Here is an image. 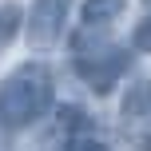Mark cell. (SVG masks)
Masks as SVG:
<instances>
[{"label":"cell","mask_w":151,"mask_h":151,"mask_svg":"<svg viewBox=\"0 0 151 151\" xmlns=\"http://www.w3.org/2000/svg\"><path fill=\"white\" fill-rule=\"evenodd\" d=\"M56 104V76L48 64L28 60L0 83V131H24Z\"/></svg>","instance_id":"cell-1"},{"label":"cell","mask_w":151,"mask_h":151,"mask_svg":"<svg viewBox=\"0 0 151 151\" xmlns=\"http://www.w3.org/2000/svg\"><path fill=\"white\" fill-rule=\"evenodd\" d=\"M127 64H131V56L123 52V48L104 44V48H96V52H83V56H76V76H80V80L88 83V88L96 91V96H107V91H111L115 83L123 80Z\"/></svg>","instance_id":"cell-2"},{"label":"cell","mask_w":151,"mask_h":151,"mask_svg":"<svg viewBox=\"0 0 151 151\" xmlns=\"http://www.w3.org/2000/svg\"><path fill=\"white\" fill-rule=\"evenodd\" d=\"M68 4H72V0H32L28 16H24V36H28V48L44 52V48H52L56 40L64 36Z\"/></svg>","instance_id":"cell-3"},{"label":"cell","mask_w":151,"mask_h":151,"mask_svg":"<svg viewBox=\"0 0 151 151\" xmlns=\"http://www.w3.org/2000/svg\"><path fill=\"white\" fill-rule=\"evenodd\" d=\"M119 123L127 131H143L151 127V80H135L127 91H123V104H119Z\"/></svg>","instance_id":"cell-4"},{"label":"cell","mask_w":151,"mask_h":151,"mask_svg":"<svg viewBox=\"0 0 151 151\" xmlns=\"http://www.w3.org/2000/svg\"><path fill=\"white\" fill-rule=\"evenodd\" d=\"M127 12V0H83L80 4V24L83 28H111Z\"/></svg>","instance_id":"cell-5"},{"label":"cell","mask_w":151,"mask_h":151,"mask_svg":"<svg viewBox=\"0 0 151 151\" xmlns=\"http://www.w3.org/2000/svg\"><path fill=\"white\" fill-rule=\"evenodd\" d=\"M20 32H24V8L16 4V0H4V4H0V56L8 52V44H12Z\"/></svg>","instance_id":"cell-6"},{"label":"cell","mask_w":151,"mask_h":151,"mask_svg":"<svg viewBox=\"0 0 151 151\" xmlns=\"http://www.w3.org/2000/svg\"><path fill=\"white\" fill-rule=\"evenodd\" d=\"M60 115H64L60 123H64V127L72 131V139H76V131H80V127H88V115H83V107H64Z\"/></svg>","instance_id":"cell-7"},{"label":"cell","mask_w":151,"mask_h":151,"mask_svg":"<svg viewBox=\"0 0 151 151\" xmlns=\"http://www.w3.org/2000/svg\"><path fill=\"white\" fill-rule=\"evenodd\" d=\"M68 151H111L104 143V139H91V135H76L72 143H68Z\"/></svg>","instance_id":"cell-8"},{"label":"cell","mask_w":151,"mask_h":151,"mask_svg":"<svg viewBox=\"0 0 151 151\" xmlns=\"http://www.w3.org/2000/svg\"><path fill=\"white\" fill-rule=\"evenodd\" d=\"M135 48H147V52H151V20L135 32Z\"/></svg>","instance_id":"cell-9"},{"label":"cell","mask_w":151,"mask_h":151,"mask_svg":"<svg viewBox=\"0 0 151 151\" xmlns=\"http://www.w3.org/2000/svg\"><path fill=\"white\" fill-rule=\"evenodd\" d=\"M143 4H147V8H151V0H143Z\"/></svg>","instance_id":"cell-10"}]
</instances>
